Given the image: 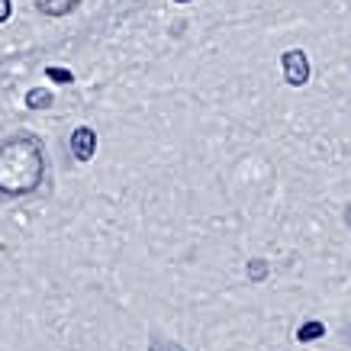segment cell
I'll use <instances>...</instances> for the list:
<instances>
[{"label": "cell", "instance_id": "cell-1", "mask_svg": "<svg viewBox=\"0 0 351 351\" xmlns=\"http://www.w3.org/2000/svg\"><path fill=\"white\" fill-rule=\"evenodd\" d=\"M45 158L36 136H13L0 145V193L23 197L43 184Z\"/></svg>", "mask_w": 351, "mask_h": 351}, {"label": "cell", "instance_id": "cell-2", "mask_svg": "<svg viewBox=\"0 0 351 351\" xmlns=\"http://www.w3.org/2000/svg\"><path fill=\"white\" fill-rule=\"evenodd\" d=\"M284 77H287V84H293V87H303L309 81V62L300 49L284 52Z\"/></svg>", "mask_w": 351, "mask_h": 351}, {"label": "cell", "instance_id": "cell-3", "mask_svg": "<svg viewBox=\"0 0 351 351\" xmlns=\"http://www.w3.org/2000/svg\"><path fill=\"white\" fill-rule=\"evenodd\" d=\"M71 152H75L77 161H90L97 152V132L90 126H81L75 129V136H71Z\"/></svg>", "mask_w": 351, "mask_h": 351}, {"label": "cell", "instance_id": "cell-4", "mask_svg": "<svg viewBox=\"0 0 351 351\" xmlns=\"http://www.w3.org/2000/svg\"><path fill=\"white\" fill-rule=\"evenodd\" d=\"M81 0H36V7L43 13H49V16H64L68 10H75Z\"/></svg>", "mask_w": 351, "mask_h": 351}, {"label": "cell", "instance_id": "cell-5", "mask_svg": "<svg viewBox=\"0 0 351 351\" xmlns=\"http://www.w3.org/2000/svg\"><path fill=\"white\" fill-rule=\"evenodd\" d=\"M322 332H326V326L322 322H303L300 326V332H297V341H316V339H322Z\"/></svg>", "mask_w": 351, "mask_h": 351}, {"label": "cell", "instance_id": "cell-6", "mask_svg": "<svg viewBox=\"0 0 351 351\" xmlns=\"http://www.w3.org/2000/svg\"><path fill=\"white\" fill-rule=\"evenodd\" d=\"M26 104H29L32 110H45L52 104V94H49V90H29V94H26Z\"/></svg>", "mask_w": 351, "mask_h": 351}, {"label": "cell", "instance_id": "cell-7", "mask_svg": "<svg viewBox=\"0 0 351 351\" xmlns=\"http://www.w3.org/2000/svg\"><path fill=\"white\" fill-rule=\"evenodd\" d=\"M248 277H252V280H265L267 277V261H261V258H255V261H252V265H248Z\"/></svg>", "mask_w": 351, "mask_h": 351}, {"label": "cell", "instance_id": "cell-8", "mask_svg": "<svg viewBox=\"0 0 351 351\" xmlns=\"http://www.w3.org/2000/svg\"><path fill=\"white\" fill-rule=\"evenodd\" d=\"M45 75H49V77H55L58 84H71V81H75V75H71V71H64V68H49Z\"/></svg>", "mask_w": 351, "mask_h": 351}, {"label": "cell", "instance_id": "cell-9", "mask_svg": "<svg viewBox=\"0 0 351 351\" xmlns=\"http://www.w3.org/2000/svg\"><path fill=\"white\" fill-rule=\"evenodd\" d=\"M10 10H13V3H10V0H0V23L7 20V16H10Z\"/></svg>", "mask_w": 351, "mask_h": 351}, {"label": "cell", "instance_id": "cell-10", "mask_svg": "<svg viewBox=\"0 0 351 351\" xmlns=\"http://www.w3.org/2000/svg\"><path fill=\"white\" fill-rule=\"evenodd\" d=\"M155 351H181V348H174V345H158Z\"/></svg>", "mask_w": 351, "mask_h": 351}, {"label": "cell", "instance_id": "cell-11", "mask_svg": "<svg viewBox=\"0 0 351 351\" xmlns=\"http://www.w3.org/2000/svg\"><path fill=\"white\" fill-rule=\"evenodd\" d=\"M345 223L351 226V206H348V210H345Z\"/></svg>", "mask_w": 351, "mask_h": 351}, {"label": "cell", "instance_id": "cell-12", "mask_svg": "<svg viewBox=\"0 0 351 351\" xmlns=\"http://www.w3.org/2000/svg\"><path fill=\"white\" fill-rule=\"evenodd\" d=\"M178 3H184V0H178Z\"/></svg>", "mask_w": 351, "mask_h": 351}]
</instances>
